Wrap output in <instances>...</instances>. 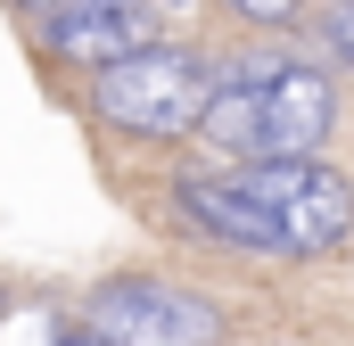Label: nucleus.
<instances>
[{
    "label": "nucleus",
    "instance_id": "9",
    "mask_svg": "<svg viewBox=\"0 0 354 346\" xmlns=\"http://www.w3.org/2000/svg\"><path fill=\"white\" fill-rule=\"evenodd\" d=\"M330 42L354 58V0H338V8H330Z\"/></svg>",
    "mask_w": 354,
    "mask_h": 346
},
{
    "label": "nucleus",
    "instance_id": "4",
    "mask_svg": "<svg viewBox=\"0 0 354 346\" xmlns=\"http://www.w3.org/2000/svg\"><path fill=\"white\" fill-rule=\"evenodd\" d=\"M149 42L157 33L132 0H58L50 8V58H66V66H115Z\"/></svg>",
    "mask_w": 354,
    "mask_h": 346
},
{
    "label": "nucleus",
    "instance_id": "7",
    "mask_svg": "<svg viewBox=\"0 0 354 346\" xmlns=\"http://www.w3.org/2000/svg\"><path fill=\"white\" fill-rule=\"evenodd\" d=\"M198 140L231 165H256L272 157V116H264V83H214L206 116H198Z\"/></svg>",
    "mask_w": 354,
    "mask_h": 346
},
{
    "label": "nucleus",
    "instance_id": "1",
    "mask_svg": "<svg viewBox=\"0 0 354 346\" xmlns=\"http://www.w3.org/2000/svg\"><path fill=\"white\" fill-rule=\"evenodd\" d=\"M214 99V66L198 50H174V42H149L115 66H91V116L124 140H181L198 132Z\"/></svg>",
    "mask_w": 354,
    "mask_h": 346
},
{
    "label": "nucleus",
    "instance_id": "2",
    "mask_svg": "<svg viewBox=\"0 0 354 346\" xmlns=\"http://www.w3.org/2000/svg\"><path fill=\"white\" fill-rule=\"evenodd\" d=\"M231 173L264 198V215L280 223V256H330V248H346V231H354L346 173H330L322 157H256V165H231Z\"/></svg>",
    "mask_w": 354,
    "mask_h": 346
},
{
    "label": "nucleus",
    "instance_id": "10",
    "mask_svg": "<svg viewBox=\"0 0 354 346\" xmlns=\"http://www.w3.org/2000/svg\"><path fill=\"white\" fill-rule=\"evenodd\" d=\"M8 8H33V17H50V8H58V0H8Z\"/></svg>",
    "mask_w": 354,
    "mask_h": 346
},
{
    "label": "nucleus",
    "instance_id": "5",
    "mask_svg": "<svg viewBox=\"0 0 354 346\" xmlns=\"http://www.w3.org/2000/svg\"><path fill=\"white\" fill-rule=\"evenodd\" d=\"M174 198H181V215H189L198 231H214V239H231V248H256V256H280V223L264 215V198H256L239 173H181Z\"/></svg>",
    "mask_w": 354,
    "mask_h": 346
},
{
    "label": "nucleus",
    "instance_id": "6",
    "mask_svg": "<svg viewBox=\"0 0 354 346\" xmlns=\"http://www.w3.org/2000/svg\"><path fill=\"white\" fill-rule=\"evenodd\" d=\"M264 116H272V157H313L330 140L338 91L322 66H280V75H264Z\"/></svg>",
    "mask_w": 354,
    "mask_h": 346
},
{
    "label": "nucleus",
    "instance_id": "8",
    "mask_svg": "<svg viewBox=\"0 0 354 346\" xmlns=\"http://www.w3.org/2000/svg\"><path fill=\"white\" fill-rule=\"evenodd\" d=\"M231 17H248V25H264V33H280V25H305V0H223Z\"/></svg>",
    "mask_w": 354,
    "mask_h": 346
},
{
    "label": "nucleus",
    "instance_id": "3",
    "mask_svg": "<svg viewBox=\"0 0 354 346\" xmlns=\"http://www.w3.org/2000/svg\"><path fill=\"white\" fill-rule=\"evenodd\" d=\"M91 330L107 346H214L223 305L181 289V280H99L91 289Z\"/></svg>",
    "mask_w": 354,
    "mask_h": 346
}]
</instances>
